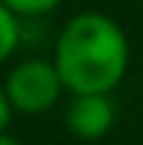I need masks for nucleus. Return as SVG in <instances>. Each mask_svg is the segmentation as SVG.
<instances>
[{
	"label": "nucleus",
	"instance_id": "1",
	"mask_svg": "<svg viewBox=\"0 0 143 145\" xmlns=\"http://www.w3.org/2000/svg\"><path fill=\"white\" fill-rule=\"evenodd\" d=\"M54 65L63 86L81 92H110L128 68V39L113 18L81 12L63 27L54 48Z\"/></svg>",
	"mask_w": 143,
	"mask_h": 145
},
{
	"label": "nucleus",
	"instance_id": "2",
	"mask_svg": "<svg viewBox=\"0 0 143 145\" xmlns=\"http://www.w3.org/2000/svg\"><path fill=\"white\" fill-rule=\"evenodd\" d=\"M6 95H9L12 107L21 110V113H45L51 110L63 95V77L57 71L54 62H45V59H27V62L15 65L6 77Z\"/></svg>",
	"mask_w": 143,
	"mask_h": 145
},
{
	"label": "nucleus",
	"instance_id": "3",
	"mask_svg": "<svg viewBox=\"0 0 143 145\" xmlns=\"http://www.w3.org/2000/svg\"><path fill=\"white\" fill-rule=\"evenodd\" d=\"M66 124L81 139H101L113 127V104H110L107 92H81V95H75V101L66 113Z\"/></svg>",
	"mask_w": 143,
	"mask_h": 145
},
{
	"label": "nucleus",
	"instance_id": "4",
	"mask_svg": "<svg viewBox=\"0 0 143 145\" xmlns=\"http://www.w3.org/2000/svg\"><path fill=\"white\" fill-rule=\"evenodd\" d=\"M18 39H21V30H18V15L3 3V0H0V62H6V59L15 54Z\"/></svg>",
	"mask_w": 143,
	"mask_h": 145
},
{
	"label": "nucleus",
	"instance_id": "5",
	"mask_svg": "<svg viewBox=\"0 0 143 145\" xmlns=\"http://www.w3.org/2000/svg\"><path fill=\"white\" fill-rule=\"evenodd\" d=\"M15 15H45V12L57 9L63 0H3Z\"/></svg>",
	"mask_w": 143,
	"mask_h": 145
},
{
	"label": "nucleus",
	"instance_id": "6",
	"mask_svg": "<svg viewBox=\"0 0 143 145\" xmlns=\"http://www.w3.org/2000/svg\"><path fill=\"white\" fill-rule=\"evenodd\" d=\"M12 101H9V95H6V89L0 86V133H3L6 127H9V118H12Z\"/></svg>",
	"mask_w": 143,
	"mask_h": 145
},
{
	"label": "nucleus",
	"instance_id": "7",
	"mask_svg": "<svg viewBox=\"0 0 143 145\" xmlns=\"http://www.w3.org/2000/svg\"><path fill=\"white\" fill-rule=\"evenodd\" d=\"M0 145H21V142H18L15 136H9V133L3 130V133H0Z\"/></svg>",
	"mask_w": 143,
	"mask_h": 145
}]
</instances>
